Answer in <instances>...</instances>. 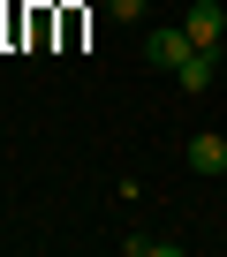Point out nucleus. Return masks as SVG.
Wrapping results in <instances>:
<instances>
[{
	"label": "nucleus",
	"mask_w": 227,
	"mask_h": 257,
	"mask_svg": "<svg viewBox=\"0 0 227 257\" xmlns=\"http://www.w3.org/2000/svg\"><path fill=\"white\" fill-rule=\"evenodd\" d=\"M106 16H113V23H137V16H144V0H106Z\"/></svg>",
	"instance_id": "6"
},
{
	"label": "nucleus",
	"mask_w": 227,
	"mask_h": 257,
	"mask_svg": "<svg viewBox=\"0 0 227 257\" xmlns=\"http://www.w3.org/2000/svg\"><path fill=\"white\" fill-rule=\"evenodd\" d=\"M182 31H189V46H197V53H219V38H227V8H219V0H189Z\"/></svg>",
	"instance_id": "1"
},
{
	"label": "nucleus",
	"mask_w": 227,
	"mask_h": 257,
	"mask_svg": "<svg viewBox=\"0 0 227 257\" xmlns=\"http://www.w3.org/2000/svg\"><path fill=\"white\" fill-rule=\"evenodd\" d=\"M122 249H129V257H182V249H174V242H152V234H129V242H122Z\"/></svg>",
	"instance_id": "5"
},
{
	"label": "nucleus",
	"mask_w": 227,
	"mask_h": 257,
	"mask_svg": "<svg viewBox=\"0 0 227 257\" xmlns=\"http://www.w3.org/2000/svg\"><path fill=\"white\" fill-rule=\"evenodd\" d=\"M189 167H197V174H227V137H212V128L189 137Z\"/></svg>",
	"instance_id": "3"
},
{
	"label": "nucleus",
	"mask_w": 227,
	"mask_h": 257,
	"mask_svg": "<svg viewBox=\"0 0 227 257\" xmlns=\"http://www.w3.org/2000/svg\"><path fill=\"white\" fill-rule=\"evenodd\" d=\"M219 182H227V174H219Z\"/></svg>",
	"instance_id": "7"
},
{
	"label": "nucleus",
	"mask_w": 227,
	"mask_h": 257,
	"mask_svg": "<svg viewBox=\"0 0 227 257\" xmlns=\"http://www.w3.org/2000/svg\"><path fill=\"white\" fill-rule=\"evenodd\" d=\"M144 53H152V68H159V76H174L197 46H189V31H182V23H167V31H152V46H144Z\"/></svg>",
	"instance_id": "2"
},
{
	"label": "nucleus",
	"mask_w": 227,
	"mask_h": 257,
	"mask_svg": "<svg viewBox=\"0 0 227 257\" xmlns=\"http://www.w3.org/2000/svg\"><path fill=\"white\" fill-rule=\"evenodd\" d=\"M174 91H182V98H204V91H212V53H189V61L174 68Z\"/></svg>",
	"instance_id": "4"
}]
</instances>
